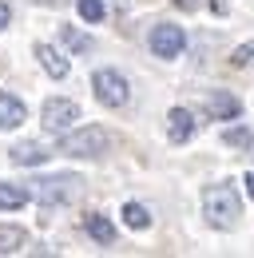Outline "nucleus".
I'll return each instance as SVG.
<instances>
[{
  "instance_id": "nucleus-1",
  "label": "nucleus",
  "mask_w": 254,
  "mask_h": 258,
  "mask_svg": "<svg viewBox=\"0 0 254 258\" xmlns=\"http://www.w3.org/2000/svg\"><path fill=\"white\" fill-rule=\"evenodd\" d=\"M203 215L215 230H230L242 215V195L234 183H211L203 187Z\"/></svg>"
},
{
  "instance_id": "nucleus-2",
  "label": "nucleus",
  "mask_w": 254,
  "mask_h": 258,
  "mask_svg": "<svg viewBox=\"0 0 254 258\" xmlns=\"http://www.w3.org/2000/svg\"><path fill=\"white\" fill-rule=\"evenodd\" d=\"M107 147H111V135L99 127V123H84V127L64 131L60 143H56V151L68 155V159H99Z\"/></svg>"
},
{
  "instance_id": "nucleus-3",
  "label": "nucleus",
  "mask_w": 254,
  "mask_h": 258,
  "mask_svg": "<svg viewBox=\"0 0 254 258\" xmlns=\"http://www.w3.org/2000/svg\"><path fill=\"white\" fill-rule=\"evenodd\" d=\"M80 175H72V171H60V175H44V179H36L28 191L36 203H44V207H64V203H72L76 195H80Z\"/></svg>"
},
{
  "instance_id": "nucleus-4",
  "label": "nucleus",
  "mask_w": 254,
  "mask_h": 258,
  "mask_svg": "<svg viewBox=\"0 0 254 258\" xmlns=\"http://www.w3.org/2000/svg\"><path fill=\"white\" fill-rule=\"evenodd\" d=\"M92 96L103 103V107H127L131 99V84L119 68H95L92 72Z\"/></svg>"
},
{
  "instance_id": "nucleus-5",
  "label": "nucleus",
  "mask_w": 254,
  "mask_h": 258,
  "mask_svg": "<svg viewBox=\"0 0 254 258\" xmlns=\"http://www.w3.org/2000/svg\"><path fill=\"white\" fill-rule=\"evenodd\" d=\"M76 119H84V111H80L76 99H68V96H48L44 107H40V123H44V131H52V135L72 131Z\"/></svg>"
},
{
  "instance_id": "nucleus-6",
  "label": "nucleus",
  "mask_w": 254,
  "mask_h": 258,
  "mask_svg": "<svg viewBox=\"0 0 254 258\" xmlns=\"http://www.w3.org/2000/svg\"><path fill=\"white\" fill-rule=\"evenodd\" d=\"M147 48H151V56H159V60H179L183 48H187V32L179 24H155L151 36H147Z\"/></svg>"
},
{
  "instance_id": "nucleus-7",
  "label": "nucleus",
  "mask_w": 254,
  "mask_h": 258,
  "mask_svg": "<svg viewBox=\"0 0 254 258\" xmlns=\"http://www.w3.org/2000/svg\"><path fill=\"white\" fill-rule=\"evenodd\" d=\"M195 127H199V119H195L190 107H171V111H167V139H171V143H190V139H195Z\"/></svg>"
},
{
  "instance_id": "nucleus-8",
  "label": "nucleus",
  "mask_w": 254,
  "mask_h": 258,
  "mask_svg": "<svg viewBox=\"0 0 254 258\" xmlns=\"http://www.w3.org/2000/svg\"><path fill=\"white\" fill-rule=\"evenodd\" d=\"M207 115L211 119H242V99L230 96V92H211L207 96Z\"/></svg>"
},
{
  "instance_id": "nucleus-9",
  "label": "nucleus",
  "mask_w": 254,
  "mask_h": 258,
  "mask_svg": "<svg viewBox=\"0 0 254 258\" xmlns=\"http://www.w3.org/2000/svg\"><path fill=\"white\" fill-rule=\"evenodd\" d=\"M36 60H40V68H44L52 80H64V76L72 72V60L64 56L56 44H36Z\"/></svg>"
},
{
  "instance_id": "nucleus-10",
  "label": "nucleus",
  "mask_w": 254,
  "mask_h": 258,
  "mask_svg": "<svg viewBox=\"0 0 254 258\" xmlns=\"http://www.w3.org/2000/svg\"><path fill=\"white\" fill-rule=\"evenodd\" d=\"M24 119H28V107H24V99L12 96V92H0V131H16Z\"/></svg>"
},
{
  "instance_id": "nucleus-11",
  "label": "nucleus",
  "mask_w": 254,
  "mask_h": 258,
  "mask_svg": "<svg viewBox=\"0 0 254 258\" xmlns=\"http://www.w3.org/2000/svg\"><path fill=\"white\" fill-rule=\"evenodd\" d=\"M84 230L92 234L99 246H111V242H115V226H111L107 215H84Z\"/></svg>"
},
{
  "instance_id": "nucleus-12",
  "label": "nucleus",
  "mask_w": 254,
  "mask_h": 258,
  "mask_svg": "<svg viewBox=\"0 0 254 258\" xmlns=\"http://www.w3.org/2000/svg\"><path fill=\"white\" fill-rule=\"evenodd\" d=\"M8 159L16 163V167H40V163H48V151L40 143H16L8 151Z\"/></svg>"
},
{
  "instance_id": "nucleus-13",
  "label": "nucleus",
  "mask_w": 254,
  "mask_h": 258,
  "mask_svg": "<svg viewBox=\"0 0 254 258\" xmlns=\"http://www.w3.org/2000/svg\"><path fill=\"white\" fill-rule=\"evenodd\" d=\"M119 215H123V226H131V230H151V223H155V219H151V207H143V203H135V199L123 203Z\"/></svg>"
},
{
  "instance_id": "nucleus-14",
  "label": "nucleus",
  "mask_w": 254,
  "mask_h": 258,
  "mask_svg": "<svg viewBox=\"0 0 254 258\" xmlns=\"http://www.w3.org/2000/svg\"><path fill=\"white\" fill-rule=\"evenodd\" d=\"M32 203L28 187H16V183H0V211H20Z\"/></svg>"
},
{
  "instance_id": "nucleus-15",
  "label": "nucleus",
  "mask_w": 254,
  "mask_h": 258,
  "mask_svg": "<svg viewBox=\"0 0 254 258\" xmlns=\"http://www.w3.org/2000/svg\"><path fill=\"white\" fill-rule=\"evenodd\" d=\"M222 143L230 147V151H250L254 147V131L246 123H230V127H222Z\"/></svg>"
},
{
  "instance_id": "nucleus-16",
  "label": "nucleus",
  "mask_w": 254,
  "mask_h": 258,
  "mask_svg": "<svg viewBox=\"0 0 254 258\" xmlns=\"http://www.w3.org/2000/svg\"><path fill=\"white\" fill-rule=\"evenodd\" d=\"M60 44L68 48V52H92V48H95L92 36L80 32V28H72V24H64V28H60Z\"/></svg>"
},
{
  "instance_id": "nucleus-17",
  "label": "nucleus",
  "mask_w": 254,
  "mask_h": 258,
  "mask_svg": "<svg viewBox=\"0 0 254 258\" xmlns=\"http://www.w3.org/2000/svg\"><path fill=\"white\" fill-rule=\"evenodd\" d=\"M28 246V234L20 226H0V254H20Z\"/></svg>"
},
{
  "instance_id": "nucleus-18",
  "label": "nucleus",
  "mask_w": 254,
  "mask_h": 258,
  "mask_svg": "<svg viewBox=\"0 0 254 258\" xmlns=\"http://www.w3.org/2000/svg\"><path fill=\"white\" fill-rule=\"evenodd\" d=\"M76 12H80V20H84V24H103L107 4H103V0H76Z\"/></svg>"
},
{
  "instance_id": "nucleus-19",
  "label": "nucleus",
  "mask_w": 254,
  "mask_h": 258,
  "mask_svg": "<svg viewBox=\"0 0 254 258\" xmlns=\"http://www.w3.org/2000/svg\"><path fill=\"white\" fill-rule=\"evenodd\" d=\"M230 64H234V68H250V64H254V40L238 44V48L230 52Z\"/></svg>"
},
{
  "instance_id": "nucleus-20",
  "label": "nucleus",
  "mask_w": 254,
  "mask_h": 258,
  "mask_svg": "<svg viewBox=\"0 0 254 258\" xmlns=\"http://www.w3.org/2000/svg\"><path fill=\"white\" fill-rule=\"evenodd\" d=\"M8 24H12V4H8V0H0V32H4Z\"/></svg>"
},
{
  "instance_id": "nucleus-21",
  "label": "nucleus",
  "mask_w": 254,
  "mask_h": 258,
  "mask_svg": "<svg viewBox=\"0 0 254 258\" xmlns=\"http://www.w3.org/2000/svg\"><path fill=\"white\" fill-rule=\"evenodd\" d=\"M242 187H246V195L254 199V171H246V175H242Z\"/></svg>"
},
{
  "instance_id": "nucleus-22",
  "label": "nucleus",
  "mask_w": 254,
  "mask_h": 258,
  "mask_svg": "<svg viewBox=\"0 0 254 258\" xmlns=\"http://www.w3.org/2000/svg\"><path fill=\"white\" fill-rule=\"evenodd\" d=\"M179 8H199V0H175Z\"/></svg>"
}]
</instances>
